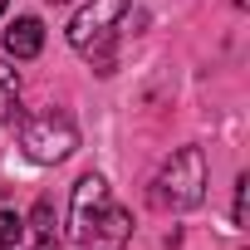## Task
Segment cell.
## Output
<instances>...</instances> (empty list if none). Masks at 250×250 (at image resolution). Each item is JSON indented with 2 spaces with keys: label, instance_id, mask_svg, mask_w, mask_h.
<instances>
[{
  "label": "cell",
  "instance_id": "cell-1",
  "mask_svg": "<svg viewBox=\"0 0 250 250\" xmlns=\"http://www.w3.org/2000/svg\"><path fill=\"white\" fill-rule=\"evenodd\" d=\"M201 196H206V152L177 147L152 182V201L162 211H191V206H201Z\"/></svg>",
  "mask_w": 250,
  "mask_h": 250
},
{
  "label": "cell",
  "instance_id": "cell-2",
  "mask_svg": "<svg viewBox=\"0 0 250 250\" xmlns=\"http://www.w3.org/2000/svg\"><path fill=\"white\" fill-rule=\"evenodd\" d=\"M128 10H133V0H88V5L69 20V44L83 59H108L113 35H118V20Z\"/></svg>",
  "mask_w": 250,
  "mask_h": 250
},
{
  "label": "cell",
  "instance_id": "cell-3",
  "mask_svg": "<svg viewBox=\"0 0 250 250\" xmlns=\"http://www.w3.org/2000/svg\"><path fill=\"white\" fill-rule=\"evenodd\" d=\"M20 147L30 162H64L74 147H79V128L69 123V113H40L25 123V133H20Z\"/></svg>",
  "mask_w": 250,
  "mask_h": 250
},
{
  "label": "cell",
  "instance_id": "cell-4",
  "mask_svg": "<svg viewBox=\"0 0 250 250\" xmlns=\"http://www.w3.org/2000/svg\"><path fill=\"white\" fill-rule=\"evenodd\" d=\"M103 211H108V182H103L98 172L79 177V187H74V206H69V235L79 240Z\"/></svg>",
  "mask_w": 250,
  "mask_h": 250
},
{
  "label": "cell",
  "instance_id": "cell-5",
  "mask_svg": "<svg viewBox=\"0 0 250 250\" xmlns=\"http://www.w3.org/2000/svg\"><path fill=\"white\" fill-rule=\"evenodd\" d=\"M128 235H133V216L118 211V206H108V211L79 235V250H123Z\"/></svg>",
  "mask_w": 250,
  "mask_h": 250
},
{
  "label": "cell",
  "instance_id": "cell-6",
  "mask_svg": "<svg viewBox=\"0 0 250 250\" xmlns=\"http://www.w3.org/2000/svg\"><path fill=\"white\" fill-rule=\"evenodd\" d=\"M44 49V25L35 20V15H20L10 30H5V54L10 59H35Z\"/></svg>",
  "mask_w": 250,
  "mask_h": 250
},
{
  "label": "cell",
  "instance_id": "cell-7",
  "mask_svg": "<svg viewBox=\"0 0 250 250\" xmlns=\"http://www.w3.org/2000/svg\"><path fill=\"white\" fill-rule=\"evenodd\" d=\"M30 226H35V250H59V216L49 201H35Z\"/></svg>",
  "mask_w": 250,
  "mask_h": 250
},
{
  "label": "cell",
  "instance_id": "cell-8",
  "mask_svg": "<svg viewBox=\"0 0 250 250\" xmlns=\"http://www.w3.org/2000/svg\"><path fill=\"white\" fill-rule=\"evenodd\" d=\"M20 118V74L10 64H0V123Z\"/></svg>",
  "mask_w": 250,
  "mask_h": 250
},
{
  "label": "cell",
  "instance_id": "cell-9",
  "mask_svg": "<svg viewBox=\"0 0 250 250\" xmlns=\"http://www.w3.org/2000/svg\"><path fill=\"white\" fill-rule=\"evenodd\" d=\"M20 235H25V221H20L15 211H0V250H10Z\"/></svg>",
  "mask_w": 250,
  "mask_h": 250
},
{
  "label": "cell",
  "instance_id": "cell-10",
  "mask_svg": "<svg viewBox=\"0 0 250 250\" xmlns=\"http://www.w3.org/2000/svg\"><path fill=\"white\" fill-rule=\"evenodd\" d=\"M245 187H250V182L240 177V182H235V226H245Z\"/></svg>",
  "mask_w": 250,
  "mask_h": 250
},
{
  "label": "cell",
  "instance_id": "cell-11",
  "mask_svg": "<svg viewBox=\"0 0 250 250\" xmlns=\"http://www.w3.org/2000/svg\"><path fill=\"white\" fill-rule=\"evenodd\" d=\"M5 5H10V0H0V15H5Z\"/></svg>",
  "mask_w": 250,
  "mask_h": 250
},
{
  "label": "cell",
  "instance_id": "cell-12",
  "mask_svg": "<svg viewBox=\"0 0 250 250\" xmlns=\"http://www.w3.org/2000/svg\"><path fill=\"white\" fill-rule=\"evenodd\" d=\"M235 5H245V0H235Z\"/></svg>",
  "mask_w": 250,
  "mask_h": 250
}]
</instances>
